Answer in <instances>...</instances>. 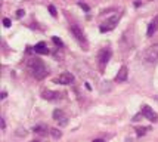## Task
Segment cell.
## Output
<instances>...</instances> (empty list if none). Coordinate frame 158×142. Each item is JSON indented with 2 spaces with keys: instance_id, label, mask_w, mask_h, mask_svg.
Masks as SVG:
<instances>
[{
  "instance_id": "obj_1",
  "label": "cell",
  "mask_w": 158,
  "mask_h": 142,
  "mask_svg": "<svg viewBox=\"0 0 158 142\" xmlns=\"http://www.w3.org/2000/svg\"><path fill=\"white\" fill-rule=\"evenodd\" d=\"M28 71L31 73V76L37 80H43L47 76V67L45 65V62L39 58H33L28 61Z\"/></svg>"
},
{
  "instance_id": "obj_2",
  "label": "cell",
  "mask_w": 158,
  "mask_h": 142,
  "mask_svg": "<svg viewBox=\"0 0 158 142\" xmlns=\"http://www.w3.org/2000/svg\"><path fill=\"white\" fill-rule=\"evenodd\" d=\"M143 58L146 62H149V64H154V62L158 61V43L152 44V46H149L145 53H143Z\"/></svg>"
},
{
  "instance_id": "obj_3",
  "label": "cell",
  "mask_w": 158,
  "mask_h": 142,
  "mask_svg": "<svg viewBox=\"0 0 158 142\" xmlns=\"http://www.w3.org/2000/svg\"><path fill=\"white\" fill-rule=\"evenodd\" d=\"M118 19H120V18H118L117 15H114V16L108 18L107 21H103V22L101 24V27H99L101 33H108V31H112V30L117 27V24H118Z\"/></svg>"
},
{
  "instance_id": "obj_4",
  "label": "cell",
  "mask_w": 158,
  "mask_h": 142,
  "mask_svg": "<svg viewBox=\"0 0 158 142\" xmlns=\"http://www.w3.org/2000/svg\"><path fill=\"white\" fill-rule=\"evenodd\" d=\"M71 33H73V36L77 39V42L80 43V44H84V46H87V39H86V36H84V31L80 28L78 25H75V24H73L71 25Z\"/></svg>"
},
{
  "instance_id": "obj_5",
  "label": "cell",
  "mask_w": 158,
  "mask_h": 142,
  "mask_svg": "<svg viewBox=\"0 0 158 142\" xmlns=\"http://www.w3.org/2000/svg\"><path fill=\"white\" fill-rule=\"evenodd\" d=\"M140 113H142V115H143L145 119H148L149 121H152V123H157V121H158V114H157L149 105H142V110H140Z\"/></svg>"
},
{
  "instance_id": "obj_6",
  "label": "cell",
  "mask_w": 158,
  "mask_h": 142,
  "mask_svg": "<svg viewBox=\"0 0 158 142\" xmlns=\"http://www.w3.org/2000/svg\"><path fill=\"white\" fill-rule=\"evenodd\" d=\"M111 55H112L111 49H102V50H99V53H98V59H99L101 68H103L105 65L108 64V61H109Z\"/></svg>"
},
{
  "instance_id": "obj_7",
  "label": "cell",
  "mask_w": 158,
  "mask_h": 142,
  "mask_svg": "<svg viewBox=\"0 0 158 142\" xmlns=\"http://www.w3.org/2000/svg\"><path fill=\"white\" fill-rule=\"evenodd\" d=\"M53 119L59 123V126H67V124H68L67 114H65L62 110H59V108H56V110L53 111Z\"/></svg>"
},
{
  "instance_id": "obj_8",
  "label": "cell",
  "mask_w": 158,
  "mask_h": 142,
  "mask_svg": "<svg viewBox=\"0 0 158 142\" xmlns=\"http://www.w3.org/2000/svg\"><path fill=\"white\" fill-rule=\"evenodd\" d=\"M56 83H59V84H64V86H67V84H71V83H74V76L71 74V73H62L56 80H55Z\"/></svg>"
},
{
  "instance_id": "obj_9",
  "label": "cell",
  "mask_w": 158,
  "mask_h": 142,
  "mask_svg": "<svg viewBox=\"0 0 158 142\" xmlns=\"http://www.w3.org/2000/svg\"><path fill=\"white\" fill-rule=\"evenodd\" d=\"M158 31V15H155L152 19H151V22L148 24V31H146V36L148 37H152V36L155 34Z\"/></svg>"
},
{
  "instance_id": "obj_10",
  "label": "cell",
  "mask_w": 158,
  "mask_h": 142,
  "mask_svg": "<svg viewBox=\"0 0 158 142\" xmlns=\"http://www.w3.org/2000/svg\"><path fill=\"white\" fill-rule=\"evenodd\" d=\"M41 98L43 99H47V101H58L61 98L59 92H53V90H49V89H45L41 92Z\"/></svg>"
},
{
  "instance_id": "obj_11",
  "label": "cell",
  "mask_w": 158,
  "mask_h": 142,
  "mask_svg": "<svg viewBox=\"0 0 158 142\" xmlns=\"http://www.w3.org/2000/svg\"><path fill=\"white\" fill-rule=\"evenodd\" d=\"M127 77H129V70H127L126 65H123V67L118 70L117 76H115V82H117V83H123V82H126V80H127Z\"/></svg>"
},
{
  "instance_id": "obj_12",
  "label": "cell",
  "mask_w": 158,
  "mask_h": 142,
  "mask_svg": "<svg viewBox=\"0 0 158 142\" xmlns=\"http://www.w3.org/2000/svg\"><path fill=\"white\" fill-rule=\"evenodd\" d=\"M33 49H34L36 53H39V55H47V53H49V48H47V44L45 42H39Z\"/></svg>"
},
{
  "instance_id": "obj_13",
  "label": "cell",
  "mask_w": 158,
  "mask_h": 142,
  "mask_svg": "<svg viewBox=\"0 0 158 142\" xmlns=\"http://www.w3.org/2000/svg\"><path fill=\"white\" fill-rule=\"evenodd\" d=\"M33 132L34 133H37V135H41V136H46L47 135V132H50V130H47V127L46 126H34V129H33Z\"/></svg>"
},
{
  "instance_id": "obj_14",
  "label": "cell",
  "mask_w": 158,
  "mask_h": 142,
  "mask_svg": "<svg viewBox=\"0 0 158 142\" xmlns=\"http://www.w3.org/2000/svg\"><path fill=\"white\" fill-rule=\"evenodd\" d=\"M49 130H50L49 133H50V135L53 136L55 139H59L61 136H62V132H61L59 129H56V127H52V129H49Z\"/></svg>"
},
{
  "instance_id": "obj_15",
  "label": "cell",
  "mask_w": 158,
  "mask_h": 142,
  "mask_svg": "<svg viewBox=\"0 0 158 142\" xmlns=\"http://www.w3.org/2000/svg\"><path fill=\"white\" fill-rule=\"evenodd\" d=\"M146 130H149V127H137L136 129V133H137V136H142L146 133Z\"/></svg>"
},
{
  "instance_id": "obj_16",
  "label": "cell",
  "mask_w": 158,
  "mask_h": 142,
  "mask_svg": "<svg viewBox=\"0 0 158 142\" xmlns=\"http://www.w3.org/2000/svg\"><path fill=\"white\" fill-rule=\"evenodd\" d=\"M52 42H53V43L56 44V46H61V48L64 46V42L61 40V39H58V37H52Z\"/></svg>"
},
{
  "instance_id": "obj_17",
  "label": "cell",
  "mask_w": 158,
  "mask_h": 142,
  "mask_svg": "<svg viewBox=\"0 0 158 142\" xmlns=\"http://www.w3.org/2000/svg\"><path fill=\"white\" fill-rule=\"evenodd\" d=\"M49 12H50V15H52V16H56V15H58L56 7H55L53 5H49Z\"/></svg>"
},
{
  "instance_id": "obj_18",
  "label": "cell",
  "mask_w": 158,
  "mask_h": 142,
  "mask_svg": "<svg viewBox=\"0 0 158 142\" xmlns=\"http://www.w3.org/2000/svg\"><path fill=\"white\" fill-rule=\"evenodd\" d=\"M78 6H80V7L83 9V11H86V12H89V11H90V7L87 6L86 3H83V2H78Z\"/></svg>"
},
{
  "instance_id": "obj_19",
  "label": "cell",
  "mask_w": 158,
  "mask_h": 142,
  "mask_svg": "<svg viewBox=\"0 0 158 142\" xmlns=\"http://www.w3.org/2000/svg\"><path fill=\"white\" fill-rule=\"evenodd\" d=\"M3 25L6 27V28H9V27L12 25V22H11V19H9V18H5V19H3Z\"/></svg>"
},
{
  "instance_id": "obj_20",
  "label": "cell",
  "mask_w": 158,
  "mask_h": 142,
  "mask_svg": "<svg viewBox=\"0 0 158 142\" xmlns=\"http://www.w3.org/2000/svg\"><path fill=\"white\" fill-rule=\"evenodd\" d=\"M25 15V11H24V9H19V11H16V16H18V18H22Z\"/></svg>"
},
{
  "instance_id": "obj_21",
  "label": "cell",
  "mask_w": 158,
  "mask_h": 142,
  "mask_svg": "<svg viewBox=\"0 0 158 142\" xmlns=\"http://www.w3.org/2000/svg\"><path fill=\"white\" fill-rule=\"evenodd\" d=\"M140 117H143V115H142V113H140V114H137V115H135L133 121H137V120H140Z\"/></svg>"
},
{
  "instance_id": "obj_22",
  "label": "cell",
  "mask_w": 158,
  "mask_h": 142,
  "mask_svg": "<svg viewBox=\"0 0 158 142\" xmlns=\"http://www.w3.org/2000/svg\"><path fill=\"white\" fill-rule=\"evenodd\" d=\"M5 127H6V123H5V119H2V129L5 130Z\"/></svg>"
},
{
  "instance_id": "obj_23",
  "label": "cell",
  "mask_w": 158,
  "mask_h": 142,
  "mask_svg": "<svg viewBox=\"0 0 158 142\" xmlns=\"http://www.w3.org/2000/svg\"><path fill=\"white\" fill-rule=\"evenodd\" d=\"M6 96H7V93H6V92H2V99H5Z\"/></svg>"
},
{
  "instance_id": "obj_24",
  "label": "cell",
  "mask_w": 158,
  "mask_h": 142,
  "mask_svg": "<svg viewBox=\"0 0 158 142\" xmlns=\"http://www.w3.org/2000/svg\"><path fill=\"white\" fill-rule=\"evenodd\" d=\"M93 142H105V141H103V139H95Z\"/></svg>"
},
{
  "instance_id": "obj_25",
  "label": "cell",
  "mask_w": 158,
  "mask_h": 142,
  "mask_svg": "<svg viewBox=\"0 0 158 142\" xmlns=\"http://www.w3.org/2000/svg\"><path fill=\"white\" fill-rule=\"evenodd\" d=\"M33 142H39V141H33Z\"/></svg>"
}]
</instances>
